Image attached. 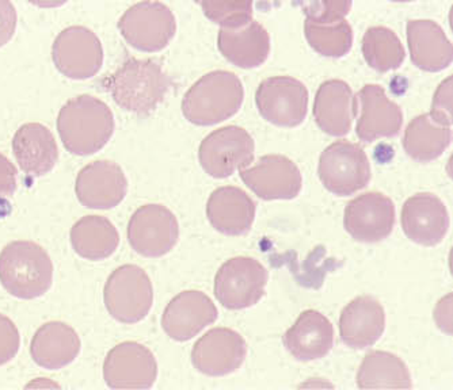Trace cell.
<instances>
[{"mask_svg": "<svg viewBox=\"0 0 453 390\" xmlns=\"http://www.w3.org/2000/svg\"><path fill=\"white\" fill-rule=\"evenodd\" d=\"M285 348L300 362L325 358L334 346V328L318 310H304L296 323L285 333Z\"/></svg>", "mask_w": 453, "mask_h": 390, "instance_id": "cb8c5ba5", "label": "cell"}, {"mask_svg": "<svg viewBox=\"0 0 453 390\" xmlns=\"http://www.w3.org/2000/svg\"><path fill=\"white\" fill-rule=\"evenodd\" d=\"M401 223L407 239L419 246L434 247L447 236L449 214L437 195L419 193L404 203Z\"/></svg>", "mask_w": 453, "mask_h": 390, "instance_id": "d6986e66", "label": "cell"}, {"mask_svg": "<svg viewBox=\"0 0 453 390\" xmlns=\"http://www.w3.org/2000/svg\"><path fill=\"white\" fill-rule=\"evenodd\" d=\"M20 338L12 318L0 313V366L9 363L19 351Z\"/></svg>", "mask_w": 453, "mask_h": 390, "instance_id": "8d00e7d4", "label": "cell"}, {"mask_svg": "<svg viewBox=\"0 0 453 390\" xmlns=\"http://www.w3.org/2000/svg\"><path fill=\"white\" fill-rule=\"evenodd\" d=\"M53 264L42 247L18 241L0 252V284L20 300H35L52 287Z\"/></svg>", "mask_w": 453, "mask_h": 390, "instance_id": "277c9868", "label": "cell"}, {"mask_svg": "<svg viewBox=\"0 0 453 390\" xmlns=\"http://www.w3.org/2000/svg\"><path fill=\"white\" fill-rule=\"evenodd\" d=\"M318 175L330 193L349 197L368 186L372 171L360 145L348 140H338L328 145L320 155Z\"/></svg>", "mask_w": 453, "mask_h": 390, "instance_id": "8992f818", "label": "cell"}, {"mask_svg": "<svg viewBox=\"0 0 453 390\" xmlns=\"http://www.w3.org/2000/svg\"><path fill=\"white\" fill-rule=\"evenodd\" d=\"M75 193L85 208L108 210L119 206L126 198L128 180L116 163L98 160L78 173Z\"/></svg>", "mask_w": 453, "mask_h": 390, "instance_id": "e0dca14e", "label": "cell"}, {"mask_svg": "<svg viewBox=\"0 0 453 390\" xmlns=\"http://www.w3.org/2000/svg\"><path fill=\"white\" fill-rule=\"evenodd\" d=\"M358 102L346 81L332 79L320 84L314 101L318 126L328 136L342 137L352 129Z\"/></svg>", "mask_w": 453, "mask_h": 390, "instance_id": "44dd1931", "label": "cell"}, {"mask_svg": "<svg viewBox=\"0 0 453 390\" xmlns=\"http://www.w3.org/2000/svg\"><path fill=\"white\" fill-rule=\"evenodd\" d=\"M402 144L411 159L434 162L452 144V127L442 126L429 114H421L407 125Z\"/></svg>", "mask_w": 453, "mask_h": 390, "instance_id": "f546056e", "label": "cell"}, {"mask_svg": "<svg viewBox=\"0 0 453 390\" xmlns=\"http://www.w3.org/2000/svg\"><path fill=\"white\" fill-rule=\"evenodd\" d=\"M219 312L205 293L187 290L175 295L162 316V328L177 341H188L218 320Z\"/></svg>", "mask_w": 453, "mask_h": 390, "instance_id": "ffe728a7", "label": "cell"}, {"mask_svg": "<svg viewBox=\"0 0 453 390\" xmlns=\"http://www.w3.org/2000/svg\"><path fill=\"white\" fill-rule=\"evenodd\" d=\"M256 103L267 122L276 126L296 127L307 117V87L291 76L265 79L257 90Z\"/></svg>", "mask_w": 453, "mask_h": 390, "instance_id": "30bf717a", "label": "cell"}, {"mask_svg": "<svg viewBox=\"0 0 453 390\" xmlns=\"http://www.w3.org/2000/svg\"><path fill=\"white\" fill-rule=\"evenodd\" d=\"M360 389H411L413 379L407 364L388 351L366 354L357 371Z\"/></svg>", "mask_w": 453, "mask_h": 390, "instance_id": "4dcf8cb0", "label": "cell"}, {"mask_svg": "<svg viewBox=\"0 0 453 390\" xmlns=\"http://www.w3.org/2000/svg\"><path fill=\"white\" fill-rule=\"evenodd\" d=\"M410 56L419 70L440 73L453 61L452 42L442 27L432 19H410L407 22Z\"/></svg>", "mask_w": 453, "mask_h": 390, "instance_id": "d4e9b609", "label": "cell"}, {"mask_svg": "<svg viewBox=\"0 0 453 390\" xmlns=\"http://www.w3.org/2000/svg\"><path fill=\"white\" fill-rule=\"evenodd\" d=\"M157 377V362L150 348L136 341H124L109 351L104 379L111 389H150Z\"/></svg>", "mask_w": 453, "mask_h": 390, "instance_id": "4fadbf2b", "label": "cell"}, {"mask_svg": "<svg viewBox=\"0 0 453 390\" xmlns=\"http://www.w3.org/2000/svg\"><path fill=\"white\" fill-rule=\"evenodd\" d=\"M244 88L241 79L228 71H212L198 79L182 99V113L198 126H211L241 111Z\"/></svg>", "mask_w": 453, "mask_h": 390, "instance_id": "3957f363", "label": "cell"}, {"mask_svg": "<svg viewBox=\"0 0 453 390\" xmlns=\"http://www.w3.org/2000/svg\"><path fill=\"white\" fill-rule=\"evenodd\" d=\"M17 10L7 0H0V47H4L15 34Z\"/></svg>", "mask_w": 453, "mask_h": 390, "instance_id": "74e56055", "label": "cell"}, {"mask_svg": "<svg viewBox=\"0 0 453 390\" xmlns=\"http://www.w3.org/2000/svg\"><path fill=\"white\" fill-rule=\"evenodd\" d=\"M239 175L244 185L265 201L294 200L302 191L299 167L282 155L259 157L256 165L243 168Z\"/></svg>", "mask_w": 453, "mask_h": 390, "instance_id": "9a60e30c", "label": "cell"}, {"mask_svg": "<svg viewBox=\"0 0 453 390\" xmlns=\"http://www.w3.org/2000/svg\"><path fill=\"white\" fill-rule=\"evenodd\" d=\"M304 34L310 47L326 57H343L353 47V29L345 19L333 24H312L305 20Z\"/></svg>", "mask_w": 453, "mask_h": 390, "instance_id": "d6a6232c", "label": "cell"}, {"mask_svg": "<svg viewBox=\"0 0 453 390\" xmlns=\"http://www.w3.org/2000/svg\"><path fill=\"white\" fill-rule=\"evenodd\" d=\"M386 330L383 305L371 295H360L343 308L340 336L345 346L363 350L372 347Z\"/></svg>", "mask_w": 453, "mask_h": 390, "instance_id": "7402d4cb", "label": "cell"}, {"mask_svg": "<svg viewBox=\"0 0 453 390\" xmlns=\"http://www.w3.org/2000/svg\"><path fill=\"white\" fill-rule=\"evenodd\" d=\"M17 168L4 155L0 154V198L14 195L17 191Z\"/></svg>", "mask_w": 453, "mask_h": 390, "instance_id": "f35d334b", "label": "cell"}, {"mask_svg": "<svg viewBox=\"0 0 453 390\" xmlns=\"http://www.w3.org/2000/svg\"><path fill=\"white\" fill-rule=\"evenodd\" d=\"M452 294L447 295L440 301L434 310V318L439 327L444 333H452Z\"/></svg>", "mask_w": 453, "mask_h": 390, "instance_id": "ab89813d", "label": "cell"}, {"mask_svg": "<svg viewBox=\"0 0 453 390\" xmlns=\"http://www.w3.org/2000/svg\"><path fill=\"white\" fill-rule=\"evenodd\" d=\"M360 109L357 137L364 142L398 136L403 125L401 106L387 96L383 87L366 84L356 96Z\"/></svg>", "mask_w": 453, "mask_h": 390, "instance_id": "ac0fdd59", "label": "cell"}, {"mask_svg": "<svg viewBox=\"0 0 453 390\" xmlns=\"http://www.w3.org/2000/svg\"><path fill=\"white\" fill-rule=\"evenodd\" d=\"M12 152L20 170L30 177H44L55 168L58 148L52 132L37 122L22 125L12 139Z\"/></svg>", "mask_w": 453, "mask_h": 390, "instance_id": "484cf974", "label": "cell"}, {"mask_svg": "<svg viewBox=\"0 0 453 390\" xmlns=\"http://www.w3.org/2000/svg\"><path fill=\"white\" fill-rule=\"evenodd\" d=\"M218 47L221 55L243 70L261 67L271 53V35L257 20L239 29H220Z\"/></svg>", "mask_w": 453, "mask_h": 390, "instance_id": "4316f807", "label": "cell"}, {"mask_svg": "<svg viewBox=\"0 0 453 390\" xmlns=\"http://www.w3.org/2000/svg\"><path fill=\"white\" fill-rule=\"evenodd\" d=\"M247 356V343L230 328H213L196 341L192 363L200 373L223 377L238 371Z\"/></svg>", "mask_w": 453, "mask_h": 390, "instance_id": "2e32d148", "label": "cell"}, {"mask_svg": "<svg viewBox=\"0 0 453 390\" xmlns=\"http://www.w3.org/2000/svg\"><path fill=\"white\" fill-rule=\"evenodd\" d=\"M269 272L258 260L236 256L226 260L215 277V295L224 308L241 310L261 301Z\"/></svg>", "mask_w": 453, "mask_h": 390, "instance_id": "ba28073f", "label": "cell"}, {"mask_svg": "<svg viewBox=\"0 0 453 390\" xmlns=\"http://www.w3.org/2000/svg\"><path fill=\"white\" fill-rule=\"evenodd\" d=\"M305 20L312 24H333L345 19L352 10V2H307L300 4Z\"/></svg>", "mask_w": 453, "mask_h": 390, "instance_id": "e575fe53", "label": "cell"}, {"mask_svg": "<svg viewBox=\"0 0 453 390\" xmlns=\"http://www.w3.org/2000/svg\"><path fill=\"white\" fill-rule=\"evenodd\" d=\"M104 301L111 317L119 323L144 320L154 303V287L149 274L136 264L119 267L106 280Z\"/></svg>", "mask_w": 453, "mask_h": 390, "instance_id": "5b68a950", "label": "cell"}, {"mask_svg": "<svg viewBox=\"0 0 453 390\" xmlns=\"http://www.w3.org/2000/svg\"><path fill=\"white\" fill-rule=\"evenodd\" d=\"M395 205L393 200L378 191L361 194L346 205L343 226L361 243H379L393 232Z\"/></svg>", "mask_w": 453, "mask_h": 390, "instance_id": "5bb4252c", "label": "cell"}, {"mask_svg": "<svg viewBox=\"0 0 453 390\" xmlns=\"http://www.w3.org/2000/svg\"><path fill=\"white\" fill-rule=\"evenodd\" d=\"M122 37L140 52H159L177 33V19L170 7L160 2H140L119 18Z\"/></svg>", "mask_w": 453, "mask_h": 390, "instance_id": "52a82bcc", "label": "cell"}, {"mask_svg": "<svg viewBox=\"0 0 453 390\" xmlns=\"http://www.w3.org/2000/svg\"><path fill=\"white\" fill-rule=\"evenodd\" d=\"M52 58L58 73L73 80H86L101 71L104 48L93 30L70 27L55 38Z\"/></svg>", "mask_w": 453, "mask_h": 390, "instance_id": "8fae6325", "label": "cell"}, {"mask_svg": "<svg viewBox=\"0 0 453 390\" xmlns=\"http://www.w3.org/2000/svg\"><path fill=\"white\" fill-rule=\"evenodd\" d=\"M257 206L253 198L239 187L224 186L211 194L207 217L211 226L226 236H244L253 228Z\"/></svg>", "mask_w": 453, "mask_h": 390, "instance_id": "603a6c76", "label": "cell"}, {"mask_svg": "<svg viewBox=\"0 0 453 390\" xmlns=\"http://www.w3.org/2000/svg\"><path fill=\"white\" fill-rule=\"evenodd\" d=\"M104 84L119 107L139 116L152 113L173 87L162 65L150 58H128Z\"/></svg>", "mask_w": 453, "mask_h": 390, "instance_id": "7a4b0ae2", "label": "cell"}, {"mask_svg": "<svg viewBox=\"0 0 453 390\" xmlns=\"http://www.w3.org/2000/svg\"><path fill=\"white\" fill-rule=\"evenodd\" d=\"M56 125L65 149L76 157L96 154L114 134L111 107L88 94L75 96L61 107Z\"/></svg>", "mask_w": 453, "mask_h": 390, "instance_id": "6da1fadb", "label": "cell"}, {"mask_svg": "<svg viewBox=\"0 0 453 390\" xmlns=\"http://www.w3.org/2000/svg\"><path fill=\"white\" fill-rule=\"evenodd\" d=\"M253 137L246 129L235 125L213 130L201 141L198 160L211 177L224 180L235 171L249 167L254 160Z\"/></svg>", "mask_w": 453, "mask_h": 390, "instance_id": "9c48e42d", "label": "cell"}, {"mask_svg": "<svg viewBox=\"0 0 453 390\" xmlns=\"http://www.w3.org/2000/svg\"><path fill=\"white\" fill-rule=\"evenodd\" d=\"M200 6L221 29H239L253 20L251 2H201Z\"/></svg>", "mask_w": 453, "mask_h": 390, "instance_id": "836d02e7", "label": "cell"}, {"mask_svg": "<svg viewBox=\"0 0 453 390\" xmlns=\"http://www.w3.org/2000/svg\"><path fill=\"white\" fill-rule=\"evenodd\" d=\"M363 55L369 67L384 73L398 70L406 57L403 43L394 30L373 27L363 38Z\"/></svg>", "mask_w": 453, "mask_h": 390, "instance_id": "1f68e13d", "label": "cell"}, {"mask_svg": "<svg viewBox=\"0 0 453 390\" xmlns=\"http://www.w3.org/2000/svg\"><path fill=\"white\" fill-rule=\"evenodd\" d=\"M180 239L177 217L159 203H150L134 211L128 224V241L144 257L169 254Z\"/></svg>", "mask_w": 453, "mask_h": 390, "instance_id": "7c38bea8", "label": "cell"}, {"mask_svg": "<svg viewBox=\"0 0 453 390\" xmlns=\"http://www.w3.org/2000/svg\"><path fill=\"white\" fill-rule=\"evenodd\" d=\"M452 81L448 78L437 87L429 116L442 126L452 127Z\"/></svg>", "mask_w": 453, "mask_h": 390, "instance_id": "d590c367", "label": "cell"}, {"mask_svg": "<svg viewBox=\"0 0 453 390\" xmlns=\"http://www.w3.org/2000/svg\"><path fill=\"white\" fill-rule=\"evenodd\" d=\"M70 239L73 251L93 262L111 256L119 244L116 226L102 216L81 217L71 229Z\"/></svg>", "mask_w": 453, "mask_h": 390, "instance_id": "f1b7e54d", "label": "cell"}, {"mask_svg": "<svg viewBox=\"0 0 453 390\" xmlns=\"http://www.w3.org/2000/svg\"><path fill=\"white\" fill-rule=\"evenodd\" d=\"M81 353V339L68 324L50 321L33 336L30 354L38 366L60 371L75 361Z\"/></svg>", "mask_w": 453, "mask_h": 390, "instance_id": "83f0119b", "label": "cell"}]
</instances>
